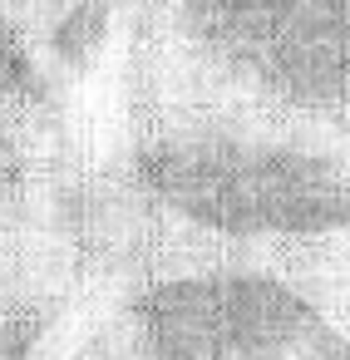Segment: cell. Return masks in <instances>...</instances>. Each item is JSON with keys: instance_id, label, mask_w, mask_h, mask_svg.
I'll use <instances>...</instances> for the list:
<instances>
[{"instance_id": "1", "label": "cell", "mask_w": 350, "mask_h": 360, "mask_svg": "<svg viewBox=\"0 0 350 360\" xmlns=\"http://www.w3.org/2000/svg\"><path fill=\"white\" fill-rule=\"evenodd\" d=\"M124 143L148 198L202 232H350V0H143Z\"/></svg>"}, {"instance_id": "2", "label": "cell", "mask_w": 350, "mask_h": 360, "mask_svg": "<svg viewBox=\"0 0 350 360\" xmlns=\"http://www.w3.org/2000/svg\"><path fill=\"white\" fill-rule=\"evenodd\" d=\"M134 360H350V335L271 271L212 266L148 286L129 311Z\"/></svg>"}, {"instance_id": "3", "label": "cell", "mask_w": 350, "mask_h": 360, "mask_svg": "<svg viewBox=\"0 0 350 360\" xmlns=\"http://www.w3.org/2000/svg\"><path fill=\"white\" fill-rule=\"evenodd\" d=\"M40 143H45V129L11 114L0 104V242L15 237L30 202H35V188H40Z\"/></svg>"}, {"instance_id": "4", "label": "cell", "mask_w": 350, "mask_h": 360, "mask_svg": "<svg viewBox=\"0 0 350 360\" xmlns=\"http://www.w3.org/2000/svg\"><path fill=\"white\" fill-rule=\"evenodd\" d=\"M0 104L11 114L50 129V79L40 55L30 50V40L20 35V25L0 11Z\"/></svg>"}, {"instance_id": "5", "label": "cell", "mask_w": 350, "mask_h": 360, "mask_svg": "<svg viewBox=\"0 0 350 360\" xmlns=\"http://www.w3.org/2000/svg\"><path fill=\"white\" fill-rule=\"evenodd\" d=\"M109 35H114V6L109 0H74L45 35V60L60 65L65 75H84L104 55Z\"/></svg>"}, {"instance_id": "6", "label": "cell", "mask_w": 350, "mask_h": 360, "mask_svg": "<svg viewBox=\"0 0 350 360\" xmlns=\"http://www.w3.org/2000/svg\"><path fill=\"white\" fill-rule=\"evenodd\" d=\"M325 311H330V316H335V326L350 335V281L335 291V301H325Z\"/></svg>"}, {"instance_id": "7", "label": "cell", "mask_w": 350, "mask_h": 360, "mask_svg": "<svg viewBox=\"0 0 350 360\" xmlns=\"http://www.w3.org/2000/svg\"><path fill=\"white\" fill-rule=\"evenodd\" d=\"M11 247H15V237H6V242H0V262H6V257H15Z\"/></svg>"}]
</instances>
